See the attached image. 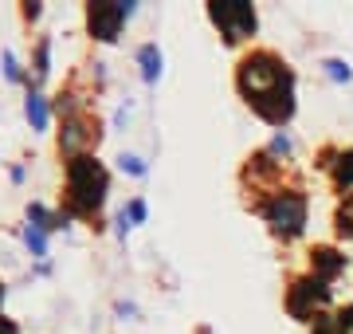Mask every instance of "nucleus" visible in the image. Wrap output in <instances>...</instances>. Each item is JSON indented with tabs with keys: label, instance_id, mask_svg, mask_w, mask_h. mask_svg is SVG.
Returning a JSON list of instances; mask_svg holds the SVG:
<instances>
[{
	"label": "nucleus",
	"instance_id": "nucleus-9",
	"mask_svg": "<svg viewBox=\"0 0 353 334\" xmlns=\"http://www.w3.org/2000/svg\"><path fill=\"white\" fill-rule=\"evenodd\" d=\"M314 268L322 271V275H338V271H341V256H338V252H330V248H318V252H314Z\"/></svg>",
	"mask_w": 353,
	"mask_h": 334
},
{
	"label": "nucleus",
	"instance_id": "nucleus-18",
	"mask_svg": "<svg viewBox=\"0 0 353 334\" xmlns=\"http://www.w3.org/2000/svg\"><path fill=\"white\" fill-rule=\"evenodd\" d=\"M0 299H4V287H0Z\"/></svg>",
	"mask_w": 353,
	"mask_h": 334
},
{
	"label": "nucleus",
	"instance_id": "nucleus-2",
	"mask_svg": "<svg viewBox=\"0 0 353 334\" xmlns=\"http://www.w3.org/2000/svg\"><path fill=\"white\" fill-rule=\"evenodd\" d=\"M67 197L75 213H94L106 197V169L94 157H75L67 166Z\"/></svg>",
	"mask_w": 353,
	"mask_h": 334
},
{
	"label": "nucleus",
	"instance_id": "nucleus-11",
	"mask_svg": "<svg viewBox=\"0 0 353 334\" xmlns=\"http://www.w3.org/2000/svg\"><path fill=\"white\" fill-rule=\"evenodd\" d=\"M338 232L353 240V197H350V201H345V205L338 208Z\"/></svg>",
	"mask_w": 353,
	"mask_h": 334
},
{
	"label": "nucleus",
	"instance_id": "nucleus-17",
	"mask_svg": "<svg viewBox=\"0 0 353 334\" xmlns=\"http://www.w3.org/2000/svg\"><path fill=\"white\" fill-rule=\"evenodd\" d=\"M0 334H16V326L8 319H0Z\"/></svg>",
	"mask_w": 353,
	"mask_h": 334
},
{
	"label": "nucleus",
	"instance_id": "nucleus-1",
	"mask_svg": "<svg viewBox=\"0 0 353 334\" xmlns=\"http://www.w3.org/2000/svg\"><path fill=\"white\" fill-rule=\"evenodd\" d=\"M240 90L267 122H287L294 110V79L271 52H255L240 63Z\"/></svg>",
	"mask_w": 353,
	"mask_h": 334
},
{
	"label": "nucleus",
	"instance_id": "nucleus-15",
	"mask_svg": "<svg viewBox=\"0 0 353 334\" xmlns=\"http://www.w3.org/2000/svg\"><path fill=\"white\" fill-rule=\"evenodd\" d=\"M326 71H330V79H338V83L341 79H350V63H341V59H330Z\"/></svg>",
	"mask_w": 353,
	"mask_h": 334
},
{
	"label": "nucleus",
	"instance_id": "nucleus-14",
	"mask_svg": "<svg viewBox=\"0 0 353 334\" xmlns=\"http://www.w3.org/2000/svg\"><path fill=\"white\" fill-rule=\"evenodd\" d=\"M126 220H134V224H141V220H145V201H130V208L122 213V228H126Z\"/></svg>",
	"mask_w": 353,
	"mask_h": 334
},
{
	"label": "nucleus",
	"instance_id": "nucleus-10",
	"mask_svg": "<svg viewBox=\"0 0 353 334\" xmlns=\"http://www.w3.org/2000/svg\"><path fill=\"white\" fill-rule=\"evenodd\" d=\"M28 118H32V126H36V130L48 126V106H43V99H39V95H32V99H28Z\"/></svg>",
	"mask_w": 353,
	"mask_h": 334
},
{
	"label": "nucleus",
	"instance_id": "nucleus-6",
	"mask_svg": "<svg viewBox=\"0 0 353 334\" xmlns=\"http://www.w3.org/2000/svg\"><path fill=\"white\" fill-rule=\"evenodd\" d=\"M326 295H330V291L318 279H303V283H294V287H290L287 307H290L294 319H306V315H314V311L326 303Z\"/></svg>",
	"mask_w": 353,
	"mask_h": 334
},
{
	"label": "nucleus",
	"instance_id": "nucleus-12",
	"mask_svg": "<svg viewBox=\"0 0 353 334\" xmlns=\"http://www.w3.org/2000/svg\"><path fill=\"white\" fill-rule=\"evenodd\" d=\"M338 185H353V150H345L338 161Z\"/></svg>",
	"mask_w": 353,
	"mask_h": 334
},
{
	"label": "nucleus",
	"instance_id": "nucleus-13",
	"mask_svg": "<svg viewBox=\"0 0 353 334\" xmlns=\"http://www.w3.org/2000/svg\"><path fill=\"white\" fill-rule=\"evenodd\" d=\"M28 244H32V252H36V256H43V252H48V244H43V232H39V224H28Z\"/></svg>",
	"mask_w": 353,
	"mask_h": 334
},
{
	"label": "nucleus",
	"instance_id": "nucleus-3",
	"mask_svg": "<svg viewBox=\"0 0 353 334\" xmlns=\"http://www.w3.org/2000/svg\"><path fill=\"white\" fill-rule=\"evenodd\" d=\"M208 16L224 32L228 43H240V39H248L255 32V8L248 0H212L208 4Z\"/></svg>",
	"mask_w": 353,
	"mask_h": 334
},
{
	"label": "nucleus",
	"instance_id": "nucleus-5",
	"mask_svg": "<svg viewBox=\"0 0 353 334\" xmlns=\"http://www.w3.org/2000/svg\"><path fill=\"white\" fill-rule=\"evenodd\" d=\"M134 12V4H90L87 8V24H90V36L99 39H118V28L126 24V16Z\"/></svg>",
	"mask_w": 353,
	"mask_h": 334
},
{
	"label": "nucleus",
	"instance_id": "nucleus-7",
	"mask_svg": "<svg viewBox=\"0 0 353 334\" xmlns=\"http://www.w3.org/2000/svg\"><path fill=\"white\" fill-rule=\"evenodd\" d=\"M314 334H353V307L338 311V315H326V319L314 322Z\"/></svg>",
	"mask_w": 353,
	"mask_h": 334
},
{
	"label": "nucleus",
	"instance_id": "nucleus-8",
	"mask_svg": "<svg viewBox=\"0 0 353 334\" xmlns=\"http://www.w3.org/2000/svg\"><path fill=\"white\" fill-rule=\"evenodd\" d=\"M138 59H141V75H145V83H157V75H161V52L153 48V43H145L138 52Z\"/></svg>",
	"mask_w": 353,
	"mask_h": 334
},
{
	"label": "nucleus",
	"instance_id": "nucleus-4",
	"mask_svg": "<svg viewBox=\"0 0 353 334\" xmlns=\"http://www.w3.org/2000/svg\"><path fill=\"white\" fill-rule=\"evenodd\" d=\"M267 220H271V228L283 232V236L303 232V224H306V197H299V193H279L275 201L267 205Z\"/></svg>",
	"mask_w": 353,
	"mask_h": 334
},
{
	"label": "nucleus",
	"instance_id": "nucleus-16",
	"mask_svg": "<svg viewBox=\"0 0 353 334\" xmlns=\"http://www.w3.org/2000/svg\"><path fill=\"white\" fill-rule=\"evenodd\" d=\"M122 169H130L134 177H141V173H145V166H141V157H134V154H122Z\"/></svg>",
	"mask_w": 353,
	"mask_h": 334
}]
</instances>
